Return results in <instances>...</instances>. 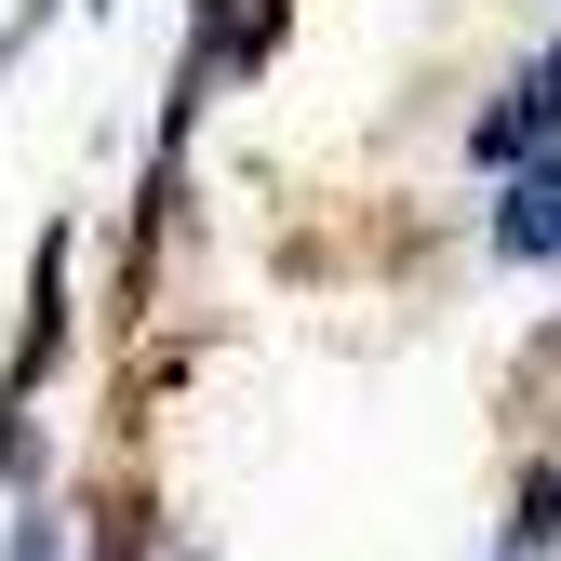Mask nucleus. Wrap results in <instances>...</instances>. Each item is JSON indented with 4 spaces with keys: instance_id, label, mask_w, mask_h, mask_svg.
<instances>
[{
    "instance_id": "f257e3e1",
    "label": "nucleus",
    "mask_w": 561,
    "mask_h": 561,
    "mask_svg": "<svg viewBox=\"0 0 561 561\" xmlns=\"http://www.w3.org/2000/svg\"><path fill=\"white\" fill-rule=\"evenodd\" d=\"M548 121H561V54L535 67V81H522L495 121H481V161H535V134H548Z\"/></svg>"
},
{
    "instance_id": "f03ea898",
    "label": "nucleus",
    "mask_w": 561,
    "mask_h": 561,
    "mask_svg": "<svg viewBox=\"0 0 561 561\" xmlns=\"http://www.w3.org/2000/svg\"><path fill=\"white\" fill-rule=\"evenodd\" d=\"M548 241H561V174H535V201L508 215V254H548Z\"/></svg>"
}]
</instances>
